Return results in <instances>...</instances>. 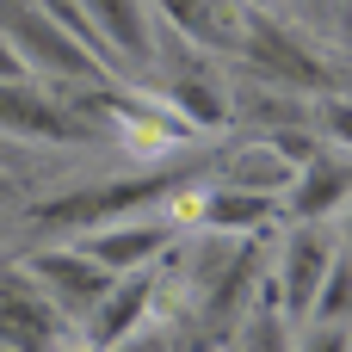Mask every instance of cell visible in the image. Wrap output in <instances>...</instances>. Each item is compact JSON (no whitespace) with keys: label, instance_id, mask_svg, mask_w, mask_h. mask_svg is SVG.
<instances>
[{"label":"cell","instance_id":"5b68a950","mask_svg":"<svg viewBox=\"0 0 352 352\" xmlns=\"http://www.w3.org/2000/svg\"><path fill=\"white\" fill-rule=\"evenodd\" d=\"M328 272H334V254H328V241L303 223V229L285 241V254H278V309H285L291 322L316 316V297H322Z\"/></svg>","mask_w":352,"mask_h":352},{"label":"cell","instance_id":"ba28073f","mask_svg":"<svg viewBox=\"0 0 352 352\" xmlns=\"http://www.w3.org/2000/svg\"><path fill=\"white\" fill-rule=\"evenodd\" d=\"M148 303H155V266H142V272H130V278H118L105 291V303L87 316V340L111 352L118 340H130L136 328H148Z\"/></svg>","mask_w":352,"mask_h":352},{"label":"cell","instance_id":"ac0fdd59","mask_svg":"<svg viewBox=\"0 0 352 352\" xmlns=\"http://www.w3.org/2000/svg\"><path fill=\"white\" fill-rule=\"evenodd\" d=\"M31 80V68H25V56L12 50V37L0 31V87H25Z\"/></svg>","mask_w":352,"mask_h":352},{"label":"cell","instance_id":"e0dca14e","mask_svg":"<svg viewBox=\"0 0 352 352\" xmlns=\"http://www.w3.org/2000/svg\"><path fill=\"white\" fill-rule=\"evenodd\" d=\"M266 142H272V148H278V155H285V161H291V167H297V173H303V167H316V161H322V142H309V136H303V130H272V136H266Z\"/></svg>","mask_w":352,"mask_h":352},{"label":"cell","instance_id":"6da1fadb","mask_svg":"<svg viewBox=\"0 0 352 352\" xmlns=\"http://www.w3.org/2000/svg\"><path fill=\"white\" fill-rule=\"evenodd\" d=\"M0 31H6L12 50L25 56V68H50V74H62V80H99V74H105V62H99L87 43H74L56 19H43L37 6H6Z\"/></svg>","mask_w":352,"mask_h":352},{"label":"cell","instance_id":"9a60e30c","mask_svg":"<svg viewBox=\"0 0 352 352\" xmlns=\"http://www.w3.org/2000/svg\"><path fill=\"white\" fill-rule=\"evenodd\" d=\"M173 111H179L192 130H217V124L229 118V111H223V93H217V87H204V80H192V74H186V80H173Z\"/></svg>","mask_w":352,"mask_h":352},{"label":"cell","instance_id":"44dd1931","mask_svg":"<svg viewBox=\"0 0 352 352\" xmlns=\"http://www.w3.org/2000/svg\"><path fill=\"white\" fill-rule=\"evenodd\" d=\"M322 124L352 148V105H346V99H328V105H322Z\"/></svg>","mask_w":352,"mask_h":352},{"label":"cell","instance_id":"5bb4252c","mask_svg":"<svg viewBox=\"0 0 352 352\" xmlns=\"http://www.w3.org/2000/svg\"><path fill=\"white\" fill-rule=\"evenodd\" d=\"M186 37H198V43H229V12H223V0H155Z\"/></svg>","mask_w":352,"mask_h":352},{"label":"cell","instance_id":"2e32d148","mask_svg":"<svg viewBox=\"0 0 352 352\" xmlns=\"http://www.w3.org/2000/svg\"><path fill=\"white\" fill-rule=\"evenodd\" d=\"M309 322H322V328H346L352 322V260H334V272H328Z\"/></svg>","mask_w":352,"mask_h":352},{"label":"cell","instance_id":"9c48e42d","mask_svg":"<svg viewBox=\"0 0 352 352\" xmlns=\"http://www.w3.org/2000/svg\"><path fill=\"white\" fill-rule=\"evenodd\" d=\"M346 204H352V155H322L291 186V217L309 223V229H316V217H334Z\"/></svg>","mask_w":352,"mask_h":352},{"label":"cell","instance_id":"8fae6325","mask_svg":"<svg viewBox=\"0 0 352 352\" xmlns=\"http://www.w3.org/2000/svg\"><path fill=\"white\" fill-rule=\"evenodd\" d=\"M272 198L260 192H241V186H204V204H198V229L210 235H254L272 223Z\"/></svg>","mask_w":352,"mask_h":352},{"label":"cell","instance_id":"d6986e66","mask_svg":"<svg viewBox=\"0 0 352 352\" xmlns=\"http://www.w3.org/2000/svg\"><path fill=\"white\" fill-rule=\"evenodd\" d=\"M346 346H352L346 328H322V322H316V328L303 334V346H297V352H346Z\"/></svg>","mask_w":352,"mask_h":352},{"label":"cell","instance_id":"7402d4cb","mask_svg":"<svg viewBox=\"0 0 352 352\" xmlns=\"http://www.w3.org/2000/svg\"><path fill=\"white\" fill-rule=\"evenodd\" d=\"M62 352H105V346H93V340H68Z\"/></svg>","mask_w":352,"mask_h":352},{"label":"cell","instance_id":"8992f818","mask_svg":"<svg viewBox=\"0 0 352 352\" xmlns=\"http://www.w3.org/2000/svg\"><path fill=\"white\" fill-rule=\"evenodd\" d=\"M0 136H25V142H80L87 124L56 105L50 93H37L31 80L25 87H0Z\"/></svg>","mask_w":352,"mask_h":352},{"label":"cell","instance_id":"52a82bcc","mask_svg":"<svg viewBox=\"0 0 352 352\" xmlns=\"http://www.w3.org/2000/svg\"><path fill=\"white\" fill-rule=\"evenodd\" d=\"M167 241H173V223H167V217H161V223H105V229L80 235V254L99 260L111 278H130V272L155 266V254H161Z\"/></svg>","mask_w":352,"mask_h":352},{"label":"cell","instance_id":"7a4b0ae2","mask_svg":"<svg viewBox=\"0 0 352 352\" xmlns=\"http://www.w3.org/2000/svg\"><path fill=\"white\" fill-rule=\"evenodd\" d=\"M25 278L62 309V316H93L99 303H105V291L118 285L99 260H87L80 248H43V254H31L25 260Z\"/></svg>","mask_w":352,"mask_h":352},{"label":"cell","instance_id":"3957f363","mask_svg":"<svg viewBox=\"0 0 352 352\" xmlns=\"http://www.w3.org/2000/svg\"><path fill=\"white\" fill-rule=\"evenodd\" d=\"M173 192H179V173H142V179H124V186H93V192H74V198H56L37 217L87 229V223H105V217H124V210H142V204H167Z\"/></svg>","mask_w":352,"mask_h":352},{"label":"cell","instance_id":"30bf717a","mask_svg":"<svg viewBox=\"0 0 352 352\" xmlns=\"http://www.w3.org/2000/svg\"><path fill=\"white\" fill-rule=\"evenodd\" d=\"M93 31L105 37L111 56L124 62H148L155 56V31H148V0H80Z\"/></svg>","mask_w":352,"mask_h":352},{"label":"cell","instance_id":"277c9868","mask_svg":"<svg viewBox=\"0 0 352 352\" xmlns=\"http://www.w3.org/2000/svg\"><path fill=\"white\" fill-rule=\"evenodd\" d=\"M0 346L6 352H62L68 346V316L37 285L6 278L0 285Z\"/></svg>","mask_w":352,"mask_h":352},{"label":"cell","instance_id":"cb8c5ba5","mask_svg":"<svg viewBox=\"0 0 352 352\" xmlns=\"http://www.w3.org/2000/svg\"><path fill=\"white\" fill-rule=\"evenodd\" d=\"M346 241H352V204H346Z\"/></svg>","mask_w":352,"mask_h":352},{"label":"cell","instance_id":"ffe728a7","mask_svg":"<svg viewBox=\"0 0 352 352\" xmlns=\"http://www.w3.org/2000/svg\"><path fill=\"white\" fill-rule=\"evenodd\" d=\"M111 352H173V340H167L161 328H136L130 340H118V346H111Z\"/></svg>","mask_w":352,"mask_h":352},{"label":"cell","instance_id":"7c38bea8","mask_svg":"<svg viewBox=\"0 0 352 352\" xmlns=\"http://www.w3.org/2000/svg\"><path fill=\"white\" fill-rule=\"evenodd\" d=\"M223 186H241V192L278 198V192H291V186H297V167H291L272 142H254V148H241V155L229 161V179H223Z\"/></svg>","mask_w":352,"mask_h":352},{"label":"cell","instance_id":"4fadbf2b","mask_svg":"<svg viewBox=\"0 0 352 352\" xmlns=\"http://www.w3.org/2000/svg\"><path fill=\"white\" fill-rule=\"evenodd\" d=\"M248 50L260 56V68H266V74H278V80H291V87H322V68H316V62H309L297 43H285L272 25H254Z\"/></svg>","mask_w":352,"mask_h":352},{"label":"cell","instance_id":"603a6c76","mask_svg":"<svg viewBox=\"0 0 352 352\" xmlns=\"http://www.w3.org/2000/svg\"><path fill=\"white\" fill-rule=\"evenodd\" d=\"M0 204H12V179L6 173H0Z\"/></svg>","mask_w":352,"mask_h":352}]
</instances>
